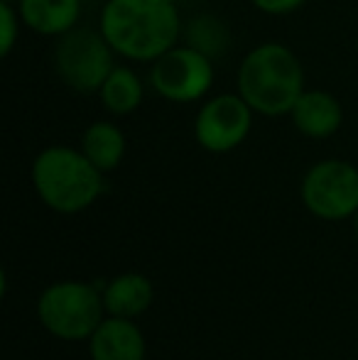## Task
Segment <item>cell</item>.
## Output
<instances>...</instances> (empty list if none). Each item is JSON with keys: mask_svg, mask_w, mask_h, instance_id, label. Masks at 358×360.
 <instances>
[{"mask_svg": "<svg viewBox=\"0 0 358 360\" xmlns=\"http://www.w3.org/2000/svg\"><path fill=\"white\" fill-rule=\"evenodd\" d=\"M307 211L324 221H344L358 211V169L344 160H324L302 181Z\"/></svg>", "mask_w": 358, "mask_h": 360, "instance_id": "5", "label": "cell"}, {"mask_svg": "<svg viewBox=\"0 0 358 360\" xmlns=\"http://www.w3.org/2000/svg\"><path fill=\"white\" fill-rule=\"evenodd\" d=\"M186 39H189V47H194L196 52H201L204 57H221L229 44V32H226L224 22L211 15H201L189 22L186 30Z\"/></svg>", "mask_w": 358, "mask_h": 360, "instance_id": "15", "label": "cell"}, {"mask_svg": "<svg viewBox=\"0 0 358 360\" xmlns=\"http://www.w3.org/2000/svg\"><path fill=\"white\" fill-rule=\"evenodd\" d=\"M354 223H356V233H358V211L354 214Z\"/></svg>", "mask_w": 358, "mask_h": 360, "instance_id": "18", "label": "cell"}, {"mask_svg": "<svg viewBox=\"0 0 358 360\" xmlns=\"http://www.w3.org/2000/svg\"><path fill=\"white\" fill-rule=\"evenodd\" d=\"M101 98H103V105L110 113L123 115L138 108L140 98H143V86L130 69L118 67L108 74L106 84L101 86Z\"/></svg>", "mask_w": 358, "mask_h": 360, "instance_id": "14", "label": "cell"}, {"mask_svg": "<svg viewBox=\"0 0 358 360\" xmlns=\"http://www.w3.org/2000/svg\"><path fill=\"white\" fill-rule=\"evenodd\" d=\"M302 81L300 62L282 44L255 47L238 72L241 96L250 108L265 115L290 113L302 96Z\"/></svg>", "mask_w": 358, "mask_h": 360, "instance_id": "3", "label": "cell"}, {"mask_svg": "<svg viewBox=\"0 0 358 360\" xmlns=\"http://www.w3.org/2000/svg\"><path fill=\"white\" fill-rule=\"evenodd\" d=\"M101 34L130 59H158L174 47L179 18L172 0H108Z\"/></svg>", "mask_w": 358, "mask_h": 360, "instance_id": "1", "label": "cell"}, {"mask_svg": "<svg viewBox=\"0 0 358 360\" xmlns=\"http://www.w3.org/2000/svg\"><path fill=\"white\" fill-rule=\"evenodd\" d=\"M91 360H145L148 343L133 319L108 316L89 338Z\"/></svg>", "mask_w": 358, "mask_h": 360, "instance_id": "9", "label": "cell"}, {"mask_svg": "<svg viewBox=\"0 0 358 360\" xmlns=\"http://www.w3.org/2000/svg\"><path fill=\"white\" fill-rule=\"evenodd\" d=\"M20 18L42 34H67L79 18V0H20Z\"/></svg>", "mask_w": 358, "mask_h": 360, "instance_id": "12", "label": "cell"}, {"mask_svg": "<svg viewBox=\"0 0 358 360\" xmlns=\"http://www.w3.org/2000/svg\"><path fill=\"white\" fill-rule=\"evenodd\" d=\"M103 172L84 152L72 147H47L32 165L37 196L57 214H79L103 191Z\"/></svg>", "mask_w": 358, "mask_h": 360, "instance_id": "2", "label": "cell"}, {"mask_svg": "<svg viewBox=\"0 0 358 360\" xmlns=\"http://www.w3.org/2000/svg\"><path fill=\"white\" fill-rule=\"evenodd\" d=\"M103 294L89 282H54L37 299L39 323L62 341H89L103 321Z\"/></svg>", "mask_w": 358, "mask_h": 360, "instance_id": "4", "label": "cell"}, {"mask_svg": "<svg viewBox=\"0 0 358 360\" xmlns=\"http://www.w3.org/2000/svg\"><path fill=\"white\" fill-rule=\"evenodd\" d=\"M250 105L243 96H216L196 118V140L209 152H229L250 133Z\"/></svg>", "mask_w": 358, "mask_h": 360, "instance_id": "8", "label": "cell"}, {"mask_svg": "<svg viewBox=\"0 0 358 360\" xmlns=\"http://www.w3.org/2000/svg\"><path fill=\"white\" fill-rule=\"evenodd\" d=\"M172 3H174V0H172Z\"/></svg>", "mask_w": 358, "mask_h": 360, "instance_id": "19", "label": "cell"}, {"mask_svg": "<svg viewBox=\"0 0 358 360\" xmlns=\"http://www.w3.org/2000/svg\"><path fill=\"white\" fill-rule=\"evenodd\" d=\"M101 294H103V307L108 316L138 319L153 304L155 285L150 277L140 272H123L101 289Z\"/></svg>", "mask_w": 358, "mask_h": 360, "instance_id": "11", "label": "cell"}, {"mask_svg": "<svg viewBox=\"0 0 358 360\" xmlns=\"http://www.w3.org/2000/svg\"><path fill=\"white\" fill-rule=\"evenodd\" d=\"M214 79L211 59L194 47H172L160 54L153 67V86L160 96L177 103L196 101L209 91Z\"/></svg>", "mask_w": 358, "mask_h": 360, "instance_id": "7", "label": "cell"}, {"mask_svg": "<svg viewBox=\"0 0 358 360\" xmlns=\"http://www.w3.org/2000/svg\"><path fill=\"white\" fill-rule=\"evenodd\" d=\"M15 34H18V20H15V13L8 3L0 5V54L8 57L10 49L15 44Z\"/></svg>", "mask_w": 358, "mask_h": 360, "instance_id": "16", "label": "cell"}, {"mask_svg": "<svg viewBox=\"0 0 358 360\" xmlns=\"http://www.w3.org/2000/svg\"><path fill=\"white\" fill-rule=\"evenodd\" d=\"M82 152L98 167L101 172H110L120 165L125 155V138L115 125L94 123L84 133Z\"/></svg>", "mask_w": 358, "mask_h": 360, "instance_id": "13", "label": "cell"}, {"mask_svg": "<svg viewBox=\"0 0 358 360\" xmlns=\"http://www.w3.org/2000/svg\"><path fill=\"white\" fill-rule=\"evenodd\" d=\"M255 5H258L260 10H265V13H290V10L300 8L305 0H253Z\"/></svg>", "mask_w": 358, "mask_h": 360, "instance_id": "17", "label": "cell"}, {"mask_svg": "<svg viewBox=\"0 0 358 360\" xmlns=\"http://www.w3.org/2000/svg\"><path fill=\"white\" fill-rule=\"evenodd\" d=\"M290 113L297 130L314 140H324L334 135L341 125V118H344L339 101L326 91H302Z\"/></svg>", "mask_w": 358, "mask_h": 360, "instance_id": "10", "label": "cell"}, {"mask_svg": "<svg viewBox=\"0 0 358 360\" xmlns=\"http://www.w3.org/2000/svg\"><path fill=\"white\" fill-rule=\"evenodd\" d=\"M108 47V39L94 30H69L57 47V69L62 79L82 94L101 91L115 69Z\"/></svg>", "mask_w": 358, "mask_h": 360, "instance_id": "6", "label": "cell"}]
</instances>
